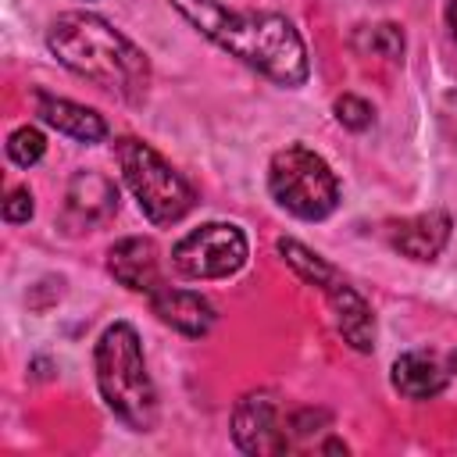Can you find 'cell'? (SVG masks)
<instances>
[{"mask_svg":"<svg viewBox=\"0 0 457 457\" xmlns=\"http://www.w3.org/2000/svg\"><path fill=\"white\" fill-rule=\"evenodd\" d=\"M232 439L243 453H282L289 450V421H282L278 400L268 389L243 393L232 407Z\"/></svg>","mask_w":457,"mask_h":457,"instance_id":"52a82bcc","label":"cell"},{"mask_svg":"<svg viewBox=\"0 0 457 457\" xmlns=\"http://www.w3.org/2000/svg\"><path fill=\"white\" fill-rule=\"evenodd\" d=\"M150 311L171 325L182 336H207L214 325V303L196 293V289H179V286H161L150 293Z\"/></svg>","mask_w":457,"mask_h":457,"instance_id":"7c38bea8","label":"cell"},{"mask_svg":"<svg viewBox=\"0 0 457 457\" xmlns=\"http://www.w3.org/2000/svg\"><path fill=\"white\" fill-rule=\"evenodd\" d=\"M275 250H278V257H282V261H286V264H289V268H293L307 286H318V289H321L328 278H336V275H339L325 257H318L314 250H307V246H303V243H296V239H286V236H282V239L275 243Z\"/></svg>","mask_w":457,"mask_h":457,"instance_id":"9a60e30c","label":"cell"},{"mask_svg":"<svg viewBox=\"0 0 457 457\" xmlns=\"http://www.w3.org/2000/svg\"><path fill=\"white\" fill-rule=\"evenodd\" d=\"M107 271L132 293H154L164 286L157 243L146 236H125L107 250Z\"/></svg>","mask_w":457,"mask_h":457,"instance_id":"9c48e42d","label":"cell"},{"mask_svg":"<svg viewBox=\"0 0 457 457\" xmlns=\"http://www.w3.org/2000/svg\"><path fill=\"white\" fill-rule=\"evenodd\" d=\"M353 46L361 54H375V57H386V61H400L403 57V32L389 21L382 25H368L353 36Z\"/></svg>","mask_w":457,"mask_h":457,"instance_id":"2e32d148","label":"cell"},{"mask_svg":"<svg viewBox=\"0 0 457 457\" xmlns=\"http://www.w3.org/2000/svg\"><path fill=\"white\" fill-rule=\"evenodd\" d=\"M32 211H36L32 193H29L25 186H14V189L7 193V200H4V221L21 225V221H29V218H32Z\"/></svg>","mask_w":457,"mask_h":457,"instance_id":"d6986e66","label":"cell"},{"mask_svg":"<svg viewBox=\"0 0 457 457\" xmlns=\"http://www.w3.org/2000/svg\"><path fill=\"white\" fill-rule=\"evenodd\" d=\"M32 107H36L39 121H46L50 129H57L61 136H68V139H75V143L93 146V143H104V139H107V121H104V114H96V111L86 107V104H75V100H68V96H54V93H46V89H36V93H32Z\"/></svg>","mask_w":457,"mask_h":457,"instance_id":"30bf717a","label":"cell"},{"mask_svg":"<svg viewBox=\"0 0 457 457\" xmlns=\"http://www.w3.org/2000/svg\"><path fill=\"white\" fill-rule=\"evenodd\" d=\"M118 211V186L100 171H75L64 189V225L71 232H89Z\"/></svg>","mask_w":457,"mask_h":457,"instance_id":"ba28073f","label":"cell"},{"mask_svg":"<svg viewBox=\"0 0 457 457\" xmlns=\"http://www.w3.org/2000/svg\"><path fill=\"white\" fill-rule=\"evenodd\" d=\"M250 257V239L236 221H204L171 246V264L186 278H228Z\"/></svg>","mask_w":457,"mask_h":457,"instance_id":"8992f818","label":"cell"},{"mask_svg":"<svg viewBox=\"0 0 457 457\" xmlns=\"http://www.w3.org/2000/svg\"><path fill=\"white\" fill-rule=\"evenodd\" d=\"M450 371H457V350L450 353Z\"/></svg>","mask_w":457,"mask_h":457,"instance_id":"44dd1931","label":"cell"},{"mask_svg":"<svg viewBox=\"0 0 457 457\" xmlns=\"http://www.w3.org/2000/svg\"><path fill=\"white\" fill-rule=\"evenodd\" d=\"M321 293L328 296V307L336 314V328L339 336L357 350V353H368L375 350V314H371V303L346 282V278H328L321 286Z\"/></svg>","mask_w":457,"mask_h":457,"instance_id":"8fae6325","label":"cell"},{"mask_svg":"<svg viewBox=\"0 0 457 457\" xmlns=\"http://www.w3.org/2000/svg\"><path fill=\"white\" fill-rule=\"evenodd\" d=\"M114 157H118L121 179L132 189L139 211L154 225H175L196 207L193 186L150 143H143L136 136H121L114 143Z\"/></svg>","mask_w":457,"mask_h":457,"instance_id":"277c9868","label":"cell"},{"mask_svg":"<svg viewBox=\"0 0 457 457\" xmlns=\"http://www.w3.org/2000/svg\"><path fill=\"white\" fill-rule=\"evenodd\" d=\"M46 154V136L36 129V125H21L7 136V157L18 164V168H32L39 164V157Z\"/></svg>","mask_w":457,"mask_h":457,"instance_id":"e0dca14e","label":"cell"},{"mask_svg":"<svg viewBox=\"0 0 457 457\" xmlns=\"http://www.w3.org/2000/svg\"><path fill=\"white\" fill-rule=\"evenodd\" d=\"M200 36L261 71L264 79L296 89L311 75L307 46L296 25L275 11H236L218 0H168Z\"/></svg>","mask_w":457,"mask_h":457,"instance_id":"6da1fadb","label":"cell"},{"mask_svg":"<svg viewBox=\"0 0 457 457\" xmlns=\"http://www.w3.org/2000/svg\"><path fill=\"white\" fill-rule=\"evenodd\" d=\"M393 389L407 400H432L446 389V371L428 353H403L393 361Z\"/></svg>","mask_w":457,"mask_h":457,"instance_id":"5bb4252c","label":"cell"},{"mask_svg":"<svg viewBox=\"0 0 457 457\" xmlns=\"http://www.w3.org/2000/svg\"><path fill=\"white\" fill-rule=\"evenodd\" d=\"M446 25H450V36L457 43V0H446Z\"/></svg>","mask_w":457,"mask_h":457,"instance_id":"ffe728a7","label":"cell"},{"mask_svg":"<svg viewBox=\"0 0 457 457\" xmlns=\"http://www.w3.org/2000/svg\"><path fill=\"white\" fill-rule=\"evenodd\" d=\"M50 54L96 89L139 104L150 89V57L93 11H64L46 29Z\"/></svg>","mask_w":457,"mask_h":457,"instance_id":"7a4b0ae2","label":"cell"},{"mask_svg":"<svg viewBox=\"0 0 457 457\" xmlns=\"http://www.w3.org/2000/svg\"><path fill=\"white\" fill-rule=\"evenodd\" d=\"M450 214L446 211H421L414 218L393 221L389 225V243L393 250H400L411 261H436L443 253V246L450 243Z\"/></svg>","mask_w":457,"mask_h":457,"instance_id":"4fadbf2b","label":"cell"},{"mask_svg":"<svg viewBox=\"0 0 457 457\" xmlns=\"http://www.w3.org/2000/svg\"><path fill=\"white\" fill-rule=\"evenodd\" d=\"M96 389L107 411L132 432H154L157 425V389L146 371L139 332L129 321H114L100 332L93 350Z\"/></svg>","mask_w":457,"mask_h":457,"instance_id":"3957f363","label":"cell"},{"mask_svg":"<svg viewBox=\"0 0 457 457\" xmlns=\"http://www.w3.org/2000/svg\"><path fill=\"white\" fill-rule=\"evenodd\" d=\"M271 200L300 221H325L339 207V179L321 154L303 143H289L271 154L268 164Z\"/></svg>","mask_w":457,"mask_h":457,"instance_id":"5b68a950","label":"cell"},{"mask_svg":"<svg viewBox=\"0 0 457 457\" xmlns=\"http://www.w3.org/2000/svg\"><path fill=\"white\" fill-rule=\"evenodd\" d=\"M336 121L343 125V129H350V132H364L368 125H371V104L368 100H361V96H353V93H343V96H336Z\"/></svg>","mask_w":457,"mask_h":457,"instance_id":"ac0fdd59","label":"cell"}]
</instances>
